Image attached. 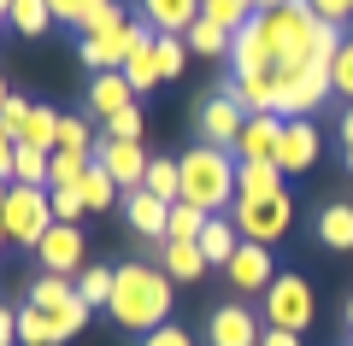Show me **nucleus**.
Segmentation results:
<instances>
[{
    "label": "nucleus",
    "instance_id": "nucleus-4",
    "mask_svg": "<svg viewBox=\"0 0 353 346\" xmlns=\"http://www.w3.org/2000/svg\"><path fill=\"white\" fill-rule=\"evenodd\" d=\"M53 223H59V217H53V194H48V188H24V182L6 188L0 229H6V241H12V247H30V252H36L41 235H48Z\"/></svg>",
    "mask_w": 353,
    "mask_h": 346
},
{
    "label": "nucleus",
    "instance_id": "nucleus-12",
    "mask_svg": "<svg viewBox=\"0 0 353 346\" xmlns=\"http://www.w3.org/2000/svg\"><path fill=\"white\" fill-rule=\"evenodd\" d=\"M318 147H324V136H318L312 118H289V124H283V141H277V171L283 176H306L318 164Z\"/></svg>",
    "mask_w": 353,
    "mask_h": 346
},
{
    "label": "nucleus",
    "instance_id": "nucleus-29",
    "mask_svg": "<svg viewBox=\"0 0 353 346\" xmlns=\"http://www.w3.org/2000/svg\"><path fill=\"white\" fill-rule=\"evenodd\" d=\"M141 188H148L153 199H165V206H176V199H183V171H176V159H153L148 176H141Z\"/></svg>",
    "mask_w": 353,
    "mask_h": 346
},
{
    "label": "nucleus",
    "instance_id": "nucleus-35",
    "mask_svg": "<svg viewBox=\"0 0 353 346\" xmlns=\"http://www.w3.org/2000/svg\"><path fill=\"white\" fill-rule=\"evenodd\" d=\"M94 124L77 118V111H59V153H94Z\"/></svg>",
    "mask_w": 353,
    "mask_h": 346
},
{
    "label": "nucleus",
    "instance_id": "nucleus-6",
    "mask_svg": "<svg viewBox=\"0 0 353 346\" xmlns=\"http://www.w3.org/2000/svg\"><path fill=\"white\" fill-rule=\"evenodd\" d=\"M289 229H294V199H289V188H283V194H265V199H236V235H241V241L277 247Z\"/></svg>",
    "mask_w": 353,
    "mask_h": 346
},
{
    "label": "nucleus",
    "instance_id": "nucleus-8",
    "mask_svg": "<svg viewBox=\"0 0 353 346\" xmlns=\"http://www.w3.org/2000/svg\"><path fill=\"white\" fill-rule=\"evenodd\" d=\"M36 259H41V270H48V276H77V270H83V264H88L83 229H77V223H53L48 235H41Z\"/></svg>",
    "mask_w": 353,
    "mask_h": 346
},
{
    "label": "nucleus",
    "instance_id": "nucleus-3",
    "mask_svg": "<svg viewBox=\"0 0 353 346\" xmlns=\"http://www.w3.org/2000/svg\"><path fill=\"white\" fill-rule=\"evenodd\" d=\"M265 36H271V53H277V76H301L312 71V41H318V18L306 12V0H289L277 12H259Z\"/></svg>",
    "mask_w": 353,
    "mask_h": 346
},
{
    "label": "nucleus",
    "instance_id": "nucleus-16",
    "mask_svg": "<svg viewBox=\"0 0 353 346\" xmlns=\"http://www.w3.org/2000/svg\"><path fill=\"white\" fill-rule=\"evenodd\" d=\"M241 124H248V111H241L224 88H218V94H206V106H201V136L212 141V147H230V153H236Z\"/></svg>",
    "mask_w": 353,
    "mask_h": 346
},
{
    "label": "nucleus",
    "instance_id": "nucleus-20",
    "mask_svg": "<svg viewBox=\"0 0 353 346\" xmlns=\"http://www.w3.org/2000/svg\"><path fill=\"white\" fill-rule=\"evenodd\" d=\"M159 270L171 276V282H201L212 264H206L201 241H159Z\"/></svg>",
    "mask_w": 353,
    "mask_h": 346
},
{
    "label": "nucleus",
    "instance_id": "nucleus-24",
    "mask_svg": "<svg viewBox=\"0 0 353 346\" xmlns=\"http://www.w3.org/2000/svg\"><path fill=\"white\" fill-rule=\"evenodd\" d=\"M318 241H324L330 252H353V206H324L318 211Z\"/></svg>",
    "mask_w": 353,
    "mask_h": 346
},
{
    "label": "nucleus",
    "instance_id": "nucleus-27",
    "mask_svg": "<svg viewBox=\"0 0 353 346\" xmlns=\"http://www.w3.org/2000/svg\"><path fill=\"white\" fill-rule=\"evenodd\" d=\"M265 194H283L277 164H236V199H265Z\"/></svg>",
    "mask_w": 353,
    "mask_h": 346
},
{
    "label": "nucleus",
    "instance_id": "nucleus-26",
    "mask_svg": "<svg viewBox=\"0 0 353 346\" xmlns=\"http://www.w3.org/2000/svg\"><path fill=\"white\" fill-rule=\"evenodd\" d=\"M18 141L53 159V153H59V111H53V106H30V124H24V136H18Z\"/></svg>",
    "mask_w": 353,
    "mask_h": 346
},
{
    "label": "nucleus",
    "instance_id": "nucleus-51",
    "mask_svg": "<svg viewBox=\"0 0 353 346\" xmlns=\"http://www.w3.org/2000/svg\"><path fill=\"white\" fill-rule=\"evenodd\" d=\"M277 6H289V0H253V12H277Z\"/></svg>",
    "mask_w": 353,
    "mask_h": 346
},
{
    "label": "nucleus",
    "instance_id": "nucleus-47",
    "mask_svg": "<svg viewBox=\"0 0 353 346\" xmlns=\"http://www.w3.org/2000/svg\"><path fill=\"white\" fill-rule=\"evenodd\" d=\"M12 164H18V136L0 124V182H12Z\"/></svg>",
    "mask_w": 353,
    "mask_h": 346
},
{
    "label": "nucleus",
    "instance_id": "nucleus-40",
    "mask_svg": "<svg viewBox=\"0 0 353 346\" xmlns=\"http://www.w3.org/2000/svg\"><path fill=\"white\" fill-rule=\"evenodd\" d=\"M101 136H106V141H141V100H136V106H124L118 118H106Z\"/></svg>",
    "mask_w": 353,
    "mask_h": 346
},
{
    "label": "nucleus",
    "instance_id": "nucleus-2",
    "mask_svg": "<svg viewBox=\"0 0 353 346\" xmlns=\"http://www.w3.org/2000/svg\"><path fill=\"white\" fill-rule=\"evenodd\" d=\"M176 171H183V199L201 206L206 217H224V206H236V153L230 147L201 141L176 159Z\"/></svg>",
    "mask_w": 353,
    "mask_h": 346
},
{
    "label": "nucleus",
    "instance_id": "nucleus-54",
    "mask_svg": "<svg viewBox=\"0 0 353 346\" xmlns=\"http://www.w3.org/2000/svg\"><path fill=\"white\" fill-rule=\"evenodd\" d=\"M6 12H12V0H0V18H6Z\"/></svg>",
    "mask_w": 353,
    "mask_h": 346
},
{
    "label": "nucleus",
    "instance_id": "nucleus-38",
    "mask_svg": "<svg viewBox=\"0 0 353 346\" xmlns=\"http://www.w3.org/2000/svg\"><path fill=\"white\" fill-rule=\"evenodd\" d=\"M12 182H24V188H48V153H36V147H24V141H18Z\"/></svg>",
    "mask_w": 353,
    "mask_h": 346
},
{
    "label": "nucleus",
    "instance_id": "nucleus-18",
    "mask_svg": "<svg viewBox=\"0 0 353 346\" xmlns=\"http://www.w3.org/2000/svg\"><path fill=\"white\" fill-rule=\"evenodd\" d=\"M136 6L153 36H189V24L201 18V0H136Z\"/></svg>",
    "mask_w": 353,
    "mask_h": 346
},
{
    "label": "nucleus",
    "instance_id": "nucleus-5",
    "mask_svg": "<svg viewBox=\"0 0 353 346\" xmlns=\"http://www.w3.org/2000/svg\"><path fill=\"white\" fill-rule=\"evenodd\" d=\"M265 329H289V334H301V329H312V311H318V299H312V282L306 276H294V270H283L277 282L265 288Z\"/></svg>",
    "mask_w": 353,
    "mask_h": 346
},
{
    "label": "nucleus",
    "instance_id": "nucleus-1",
    "mask_svg": "<svg viewBox=\"0 0 353 346\" xmlns=\"http://www.w3.org/2000/svg\"><path fill=\"white\" fill-rule=\"evenodd\" d=\"M171 299H176V282L159 264L130 259V264H118V276H112L106 317H112L118 329H130V334H148V329H159V323H171Z\"/></svg>",
    "mask_w": 353,
    "mask_h": 346
},
{
    "label": "nucleus",
    "instance_id": "nucleus-39",
    "mask_svg": "<svg viewBox=\"0 0 353 346\" xmlns=\"http://www.w3.org/2000/svg\"><path fill=\"white\" fill-rule=\"evenodd\" d=\"M18 346H53L48 311H36V305H24V311H18Z\"/></svg>",
    "mask_w": 353,
    "mask_h": 346
},
{
    "label": "nucleus",
    "instance_id": "nucleus-37",
    "mask_svg": "<svg viewBox=\"0 0 353 346\" xmlns=\"http://www.w3.org/2000/svg\"><path fill=\"white\" fill-rule=\"evenodd\" d=\"M153 53H159V83L183 76V65H189V41H183V36H159V41H153Z\"/></svg>",
    "mask_w": 353,
    "mask_h": 346
},
{
    "label": "nucleus",
    "instance_id": "nucleus-10",
    "mask_svg": "<svg viewBox=\"0 0 353 346\" xmlns=\"http://www.w3.org/2000/svg\"><path fill=\"white\" fill-rule=\"evenodd\" d=\"M94 164H101V171L112 176V182L124 188V194H136L153 159L141 153V141H106V136H101V141H94Z\"/></svg>",
    "mask_w": 353,
    "mask_h": 346
},
{
    "label": "nucleus",
    "instance_id": "nucleus-57",
    "mask_svg": "<svg viewBox=\"0 0 353 346\" xmlns=\"http://www.w3.org/2000/svg\"><path fill=\"white\" fill-rule=\"evenodd\" d=\"M347 346H353V329H347Z\"/></svg>",
    "mask_w": 353,
    "mask_h": 346
},
{
    "label": "nucleus",
    "instance_id": "nucleus-53",
    "mask_svg": "<svg viewBox=\"0 0 353 346\" xmlns=\"http://www.w3.org/2000/svg\"><path fill=\"white\" fill-rule=\"evenodd\" d=\"M6 188H12V182H0V211H6Z\"/></svg>",
    "mask_w": 353,
    "mask_h": 346
},
{
    "label": "nucleus",
    "instance_id": "nucleus-33",
    "mask_svg": "<svg viewBox=\"0 0 353 346\" xmlns=\"http://www.w3.org/2000/svg\"><path fill=\"white\" fill-rule=\"evenodd\" d=\"M94 164V153H53L48 159V188H77Z\"/></svg>",
    "mask_w": 353,
    "mask_h": 346
},
{
    "label": "nucleus",
    "instance_id": "nucleus-17",
    "mask_svg": "<svg viewBox=\"0 0 353 346\" xmlns=\"http://www.w3.org/2000/svg\"><path fill=\"white\" fill-rule=\"evenodd\" d=\"M124 106H136V88L124 83V71H94V88H88V124H106Z\"/></svg>",
    "mask_w": 353,
    "mask_h": 346
},
{
    "label": "nucleus",
    "instance_id": "nucleus-32",
    "mask_svg": "<svg viewBox=\"0 0 353 346\" xmlns=\"http://www.w3.org/2000/svg\"><path fill=\"white\" fill-rule=\"evenodd\" d=\"M230 30H218V24H206V18H194L189 24V53H201V59H230Z\"/></svg>",
    "mask_w": 353,
    "mask_h": 346
},
{
    "label": "nucleus",
    "instance_id": "nucleus-34",
    "mask_svg": "<svg viewBox=\"0 0 353 346\" xmlns=\"http://www.w3.org/2000/svg\"><path fill=\"white\" fill-rule=\"evenodd\" d=\"M201 18L206 24H218V30H230L236 36L241 24L253 18V0H201Z\"/></svg>",
    "mask_w": 353,
    "mask_h": 346
},
{
    "label": "nucleus",
    "instance_id": "nucleus-25",
    "mask_svg": "<svg viewBox=\"0 0 353 346\" xmlns=\"http://www.w3.org/2000/svg\"><path fill=\"white\" fill-rule=\"evenodd\" d=\"M112 276L118 270H106V264H83V270L71 276V288H77V299H83L88 311H106V299H112Z\"/></svg>",
    "mask_w": 353,
    "mask_h": 346
},
{
    "label": "nucleus",
    "instance_id": "nucleus-45",
    "mask_svg": "<svg viewBox=\"0 0 353 346\" xmlns=\"http://www.w3.org/2000/svg\"><path fill=\"white\" fill-rule=\"evenodd\" d=\"M88 6H94V0H48V12H53V24H71V30H83Z\"/></svg>",
    "mask_w": 353,
    "mask_h": 346
},
{
    "label": "nucleus",
    "instance_id": "nucleus-13",
    "mask_svg": "<svg viewBox=\"0 0 353 346\" xmlns=\"http://www.w3.org/2000/svg\"><path fill=\"white\" fill-rule=\"evenodd\" d=\"M224 276L241 288V294H265V288L277 282V264H271V247H259V241H241V247L230 252Z\"/></svg>",
    "mask_w": 353,
    "mask_h": 346
},
{
    "label": "nucleus",
    "instance_id": "nucleus-44",
    "mask_svg": "<svg viewBox=\"0 0 353 346\" xmlns=\"http://www.w3.org/2000/svg\"><path fill=\"white\" fill-rule=\"evenodd\" d=\"M48 194H53V217H59V223H77V217H83V194H77V188H48Z\"/></svg>",
    "mask_w": 353,
    "mask_h": 346
},
{
    "label": "nucleus",
    "instance_id": "nucleus-52",
    "mask_svg": "<svg viewBox=\"0 0 353 346\" xmlns=\"http://www.w3.org/2000/svg\"><path fill=\"white\" fill-rule=\"evenodd\" d=\"M6 100H12V88H6V76H0V106H6Z\"/></svg>",
    "mask_w": 353,
    "mask_h": 346
},
{
    "label": "nucleus",
    "instance_id": "nucleus-11",
    "mask_svg": "<svg viewBox=\"0 0 353 346\" xmlns=\"http://www.w3.org/2000/svg\"><path fill=\"white\" fill-rule=\"evenodd\" d=\"M330 100V76L324 71H301V76H277V118H312Z\"/></svg>",
    "mask_w": 353,
    "mask_h": 346
},
{
    "label": "nucleus",
    "instance_id": "nucleus-15",
    "mask_svg": "<svg viewBox=\"0 0 353 346\" xmlns=\"http://www.w3.org/2000/svg\"><path fill=\"white\" fill-rule=\"evenodd\" d=\"M259 317L248 305H218L206 317V346H259Z\"/></svg>",
    "mask_w": 353,
    "mask_h": 346
},
{
    "label": "nucleus",
    "instance_id": "nucleus-23",
    "mask_svg": "<svg viewBox=\"0 0 353 346\" xmlns=\"http://www.w3.org/2000/svg\"><path fill=\"white\" fill-rule=\"evenodd\" d=\"M236 247H241L236 217H206V229H201V252H206V264H212V270H224Z\"/></svg>",
    "mask_w": 353,
    "mask_h": 346
},
{
    "label": "nucleus",
    "instance_id": "nucleus-21",
    "mask_svg": "<svg viewBox=\"0 0 353 346\" xmlns=\"http://www.w3.org/2000/svg\"><path fill=\"white\" fill-rule=\"evenodd\" d=\"M224 94L236 100L248 118H259V111H277V71H265V76H230Z\"/></svg>",
    "mask_w": 353,
    "mask_h": 346
},
{
    "label": "nucleus",
    "instance_id": "nucleus-14",
    "mask_svg": "<svg viewBox=\"0 0 353 346\" xmlns=\"http://www.w3.org/2000/svg\"><path fill=\"white\" fill-rule=\"evenodd\" d=\"M277 141H283V118L277 111L248 118L241 136H236V164H277Z\"/></svg>",
    "mask_w": 353,
    "mask_h": 346
},
{
    "label": "nucleus",
    "instance_id": "nucleus-36",
    "mask_svg": "<svg viewBox=\"0 0 353 346\" xmlns=\"http://www.w3.org/2000/svg\"><path fill=\"white\" fill-rule=\"evenodd\" d=\"M201 229H206V211L189 206V199H176L171 223H165V241H201Z\"/></svg>",
    "mask_w": 353,
    "mask_h": 346
},
{
    "label": "nucleus",
    "instance_id": "nucleus-7",
    "mask_svg": "<svg viewBox=\"0 0 353 346\" xmlns=\"http://www.w3.org/2000/svg\"><path fill=\"white\" fill-rule=\"evenodd\" d=\"M141 30H148L141 18H124V24H112V30H94V36L77 41V59H83L88 71H124V59L141 41Z\"/></svg>",
    "mask_w": 353,
    "mask_h": 346
},
{
    "label": "nucleus",
    "instance_id": "nucleus-42",
    "mask_svg": "<svg viewBox=\"0 0 353 346\" xmlns=\"http://www.w3.org/2000/svg\"><path fill=\"white\" fill-rule=\"evenodd\" d=\"M141 346H201V340H194V334L183 329V323H159V329H148V334H141Z\"/></svg>",
    "mask_w": 353,
    "mask_h": 346
},
{
    "label": "nucleus",
    "instance_id": "nucleus-9",
    "mask_svg": "<svg viewBox=\"0 0 353 346\" xmlns=\"http://www.w3.org/2000/svg\"><path fill=\"white\" fill-rule=\"evenodd\" d=\"M230 65H236L230 76H265V71H277V53H271V36H265V18L259 12L236 30V41H230Z\"/></svg>",
    "mask_w": 353,
    "mask_h": 346
},
{
    "label": "nucleus",
    "instance_id": "nucleus-49",
    "mask_svg": "<svg viewBox=\"0 0 353 346\" xmlns=\"http://www.w3.org/2000/svg\"><path fill=\"white\" fill-rule=\"evenodd\" d=\"M0 346H18V311L0 305Z\"/></svg>",
    "mask_w": 353,
    "mask_h": 346
},
{
    "label": "nucleus",
    "instance_id": "nucleus-28",
    "mask_svg": "<svg viewBox=\"0 0 353 346\" xmlns=\"http://www.w3.org/2000/svg\"><path fill=\"white\" fill-rule=\"evenodd\" d=\"M48 24H53L48 0H12V12H6V30H12V36H24V41L48 36Z\"/></svg>",
    "mask_w": 353,
    "mask_h": 346
},
{
    "label": "nucleus",
    "instance_id": "nucleus-46",
    "mask_svg": "<svg viewBox=\"0 0 353 346\" xmlns=\"http://www.w3.org/2000/svg\"><path fill=\"white\" fill-rule=\"evenodd\" d=\"M0 124H6V129H12V136H24V124H30V100H6V106H0Z\"/></svg>",
    "mask_w": 353,
    "mask_h": 346
},
{
    "label": "nucleus",
    "instance_id": "nucleus-56",
    "mask_svg": "<svg viewBox=\"0 0 353 346\" xmlns=\"http://www.w3.org/2000/svg\"><path fill=\"white\" fill-rule=\"evenodd\" d=\"M0 247H6V229H0Z\"/></svg>",
    "mask_w": 353,
    "mask_h": 346
},
{
    "label": "nucleus",
    "instance_id": "nucleus-22",
    "mask_svg": "<svg viewBox=\"0 0 353 346\" xmlns=\"http://www.w3.org/2000/svg\"><path fill=\"white\" fill-rule=\"evenodd\" d=\"M153 30H141V41L130 47V59H124V83L136 88V94H148V88H159V53H153Z\"/></svg>",
    "mask_w": 353,
    "mask_h": 346
},
{
    "label": "nucleus",
    "instance_id": "nucleus-31",
    "mask_svg": "<svg viewBox=\"0 0 353 346\" xmlns=\"http://www.w3.org/2000/svg\"><path fill=\"white\" fill-rule=\"evenodd\" d=\"M71 299H77L71 276H48V270H41L36 282H30V305H36V311H59V305H71Z\"/></svg>",
    "mask_w": 353,
    "mask_h": 346
},
{
    "label": "nucleus",
    "instance_id": "nucleus-48",
    "mask_svg": "<svg viewBox=\"0 0 353 346\" xmlns=\"http://www.w3.org/2000/svg\"><path fill=\"white\" fill-rule=\"evenodd\" d=\"M336 136H341V164H347V176H353V106L341 111V129H336Z\"/></svg>",
    "mask_w": 353,
    "mask_h": 346
},
{
    "label": "nucleus",
    "instance_id": "nucleus-55",
    "mask_svg": "<svg viewBox=\"0 0 353 346\" xmlns=\"http://www.w3.org/2000/svg\"><path fill=\"white\" fill-rule=\"evenodd\" d=\"M347 329H353V299H347Z\"/></svg>",
    "mask_w": 353,
    "mask_h": 346
},
{
    "label": "nucleus",
    "instance_id": "nucleus-19",
    "mask_svg": "<svg viewBox=\"0 0 353 346\" xmlns=\"http://www.w3.org/2000/svg\"><path fill=\"white\" fill-rule=\"evenodd\" d=\"M124 223L136 229V235H148V241H165L171 206H165V199H153L148 188H136V194H124Z\"/></svg>",
    "mask_w": 353,
    "mask_h": 346
},
{
    "label": "nucleus",
    "instance_id": "nucleus-30",
    "mask_svg": "<svg viewBox=\"0 0 353 346\" xmlns=\"http://www.w3.org/2000/svg\"><path fill=\"white\" fill-rule=\"evenodd\" d=\"M77 194H83V206H88V211H112L124 188H118L112 176L101 171V164H88V176H83V182H77Z\"/></svg>",
    "mask_w": 353,
    "mask_h": 346
},
{
    "label": "nucleus",
    "instance_id": "nucleus-43",
    "mask_svg": "<svg viewBox=\"0 0 353 346\" xmlns=\"http://www.w3.org/2000/svg\"><path fill=\"white\" fill-rule=\"evenodd\" d=\"M306 12L318 24H353V0H306Z\"/></svg>",
    "mask_w": 353,
    "mask_h": 346
},
{
    "label": "nucleus",
    "instance_id": "nucleus-41",
    "mask_svg": "<svg viewBox=\"0 0 353 346\" xmlns=\"http://www.w3.org/2000/svg\"><path fill=\"white\" fill-rule=\"evenodd\" d=\"M330 94H341L353 106V36L341 41V53H336V65H330Z\"/></svg>",
    "mask_w": 353,
    "mask_h": 346
},
{
    "label": "nucleus",
    "instance_id": "nucleus-50",
    "mask_svg": "<svg viewBox=\"0 0 353 346\" xmlns=\"http://www.w3.org/2000/svg\"><path fill=\"white\" fill-rule=\"evenodd\" d=\"M259 346H301V334H289V329H265Z\"/></svg>",
    "mask_w": 353,
    "mask_h": 346
}]
</instances>
